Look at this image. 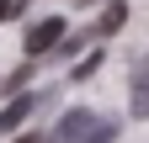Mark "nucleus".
<instances>
[{"instance_id":"obj_1","label":"nucleus","mask_w":149,"mask_h":143,"mask_svg":"<svg viewBox=\"0 0 149 143\" xmlns=\"http://www.w3.org/2000/svg\"><path fill=\"white\" fill-rule=\"evenodd\" d=\"M59 43H64V16H43V21L27 27L22 53H27V58H37V53H48V48H59Z\"/></svg>"},{"instance_id":"obj_2","label":"nucleus","mask_w":149,"mask_h":143,"mask_svg":"<svg viewBox=\"0 0 149 143\" xmlns=\"http://www.w3.org/2000/svg\"><path fill=\"white\" fill-rule=\"evenodd\" d=\"M91 127H96V111H91V106H74V111H64V122H59L43 143H85Z\"/></svg>"},{"instance_id":"obj_3","label":"nucleus","mask_w":149,"mask_h":143,"mask_svg":"<svg viewBox=\"0 0 149 143\" xmlns=\"http://www.w3.org/2000/svg\"><path fill=\"white\" fill-rule=\"evenodd\" d=\"M128 106H133V117L149 122V58L133 69V85H128Z\"/></svg>"},{"instance_id":"obj_4","label":"nucleus","mask_w":149,"mask_h":143,"mask_svg":"<svg viewBox=\"0 0 149 143\" xmlns=\"http://www.w3.org/2000/svg\"><path fill=\"white\" fill-rule=\"evenodd\" d=\"M37 106H43V96H16L6 111H0V133H16V127H22V122L37 111Z\"/></svg>"},{"instance_id":"obj_5","label":"nucleus","mask_w":149,"mask_h":143,"mask_svg":"<svg viewBox=\"0 0 149 143\" xmlns=\"http://www.w3.org/2000/svg\"><path fill=\"white\" fill-rule=\"evenodd\" d=\"M123 21H128V6H123V0H112V6L101 11V21H96V32H101V37H112V32H123Z\"/></svg>"},{"instance_id":"obj_6","label":"nucleus","mask_w":149,"mask_h":143,"mask_svg":"<svg viewBox=\"0 0 149 143\" xmlns=\"http://www.w3.org/2000/svg\"><path fill=\"white\" fill-rule=\"evenodd\" d=\"M96 69H101V53H91V58H80V64L69 69V80H91Z\"/></svg>"},{"instance_id":"obj_7","label":"nucleus","mask_w":149,"mask_h":143,"mask_svg":"<svg viewBox=\"0 0 149 143\" xmlns=\"http://www.w3.org/2000/svg\"><path fill=\"white\" fill-rule=\"evenodd\" d=\"M112 138H117V127H112V122H96V127L85 133V143H112Z\"/></svg>"},{"instance_id":"obj_8","label":"nucleus","mask_w":149,"mask_h":143,"mask_svg":"<svg viewBox=\"0 0 149 143\" xmlns=\"http://www.w3.org/2000/svg\"><path fill=\"white\" fill-rule=\"evenodd\" d=\"M27 80H32V64H22V69H11V80H6V90H22Z\"/></svg>"},{"instance_id":"obj_9","label":"nucleus","mask_w":149,"mask_h":143,"mask_svg":"<svg viewBox=\"0 0 149 143\" xmlns=\"http://www.w3.org/2000/svg\"><path fill=\"white\" fill-rule=\"evenodd\" d=\"M6 16H16V0H0V21H6Z\"/></svg>"},{"instance_id":"obj_10","label":"nucleus","mask_w":149,"mask_h":143,"mask_svg":"<svg viewBox=\"0 0 149 143\" xmlns=\"http://www.w3.org/2000/svg\"><path fill=\"white\" fill-rule=\"evenodd\" d=\"M11 143H43V133H22V138H11Z\"/></svg>"}]
</instances>
